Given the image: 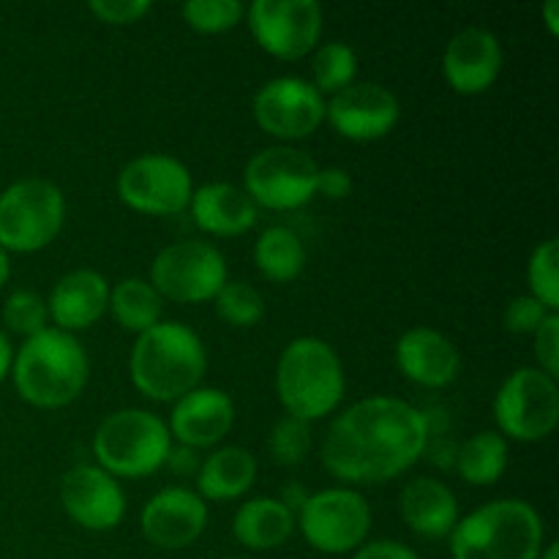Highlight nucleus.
Masks as SVG:
<instances>
[{
  "mask_svg": "<svg viewBox=\"0 0 559 559\" xmlns=\"http://www.w3.org/2000/svg\"><path fill=\"white\" fill-rule=\"evenodd\" d=\"M107 306L109 282L91 267H80V271H69L66 276H60L47 298L49 322H55V328L66 333L93 328L107 314Z\"/></svg>",
  "mask_w": 559,
  "mask_h": 559,
  "instance_id": "412c9836",
  "label": "nucleus"
},
{
  "mask_svg": "<svg viewBox=\"0 0 559 559\" xmlns=\"http://www.w3.org/2000/svg\"><path fill=\"white\" fill-rule=\"evenodd\" d=\"M535 338V360L538 369L549 377H559V314H549L540 322L538 331L533 333Z\"/></svg>",
  "mask_w": 559,
  "mask_h": 559,
  "instance_id": "e433bc0d",
  "label": "nucleus"
},
{
  "mask_svg": "<svg viewBox=\"0 0 559 559\" xmlns=\"http://www.w3.org/2000/svg\"><path fill=\"white\" fill-rule=\"evenodd\" d=\"M502 44L486 27H464L442 52V76L451 91L462 96H480L489 91L502 71Z\"/></svg>",
  "mask_w": 559,
  "mask_h": 559,
  "instance_id": "a211bd4d",
  "label": "nucleus"
},
{
  "mask_svg": "<svg viewBox=\"0 0 559 559\" xmlns=\"http://www.w3.org/2000/svg\"><path fill=\"white\" fill-rule=\"evenodd\" d=\"M317 194H322L331 202L347 200V197L353 194V178H349L347 169L342 167L320 169V178H317Z\"/></svg>",
  "mask_w": 559,
  "mask_h": 559,
  "instance_id": "4c0bfd02",
  "label": "nucleus"
},
{
  "mask_svg": "<svg viewBox=\"0 0 559 559\" xmlns=\"http://www.w3.org/2000/svg\"><path fill=\"white\" fill-rule=\"evenodd\" d=\"M11 276V262H9V254H5L3 249H0V289H3V284L9 282Z\"/></svg>",
  "mask_w": 559,
  "mask_h": 559,
  "instance_id": "c03bdc74",
  "label": "nucleus"
},
{
  "mask_svg": "<svg viewBox=\"0 0 559 559\" xmlns=\"http://www.w3.org/2000/svg\"><path fill=\"white\" fill-rule=\"evenodd\" d=\"M131 382L151 402H178L200 388L207 371V349L186 322L162 320L140 333L129 358Z\"/></svg>",
  "mask_w": 559,
  "mask_h": 559,
  "instance_id": "f03ea898",
  "label": "nucleus"
},
{
  "mask_svg": "<svg viewBox=\"0 0 559 559\" xmlns=\"http://www.w3.org/2000/svg\"><path fill=\"white\" fill-rule=\"evenodd\" d=\"M186 25L205 36L233 31L246 16V5L240 0H189L180 5Z\"/></svg>",
  "mask_w": 559,
  "mask_h": 559,
  "instance_id": "7c9ffc66",
  "label": "nucleus"
},
{
  "mask_svg": "<svg viewBox=\"0 0 559 559\" xmlns=\"http://www.w3.org/2000/svg\"><path fill=\"white\" fill-rule=\"evenodd\" d=\"M207 527V502L186 486H167L145 502L140 530L156 549L180 551Z\"/></svg>",
  "mask_w": 559,
  "mask_h": 559,
  "instance_id": "f3484780",
  "label": "nucleus"
},
{
  "mask_svg": "<svg viewBox=\"0 0 559 559\" xmlns=\"http://www.w3.org/2000/svg\"><path fill=\"white\" fill-rule=\"evenodd\" d=\"M257 480V459L246 448L227 445L202 459L197 495L205 502H229L243 497Z\"/></svg>",
  "mask_w": 559,
  "mask_h": 559,
  "instance_id": "393cba45",
  "label": "nucleus"
},
{
  "mask_svg": "<svg viewBox=\"0 0 559 559\" xmlns=\"http://www.w3.org/2000/svg\"><path fill=\"white\" fill-rule=\"evenodd\" d=\"M91 14L104 25H134L151 14V0H91Z\"/></svg>",
  "mask_w": 559,
  "mask_h": 559,
  "instance_id": "c9c22d12",
  "label": "nucleus"
},
{
  "mask_svg": "<svg viewBox=\"0 0 559 559\" xmlns=\"http://www.w3.org/2000/svg\"><path fill=\"white\" fill-rule=\"evenodd\" d=\"M429 448V418L415 404L369 396L336 415L322 440V464L347 484H382L407 473Z\"/></svg>",
  "mask_w": 559,
  "mask_h": 559,
  "instance_id": "f257e3e1",
  "label": "nucleus"
},
{
  "mask_svg": "<svg viewBox=\"0 0 559 559\" xmlns=\"http://www.w3.org/2000/svg\"><path fill=\"white\" fill-rule=\"evenodd\" d=\"M213 304L218 320L227 322L229 328H254L265 317V298L249 282H227L218 289Z\"/></svg>",
  "mask_w": 559,
  "mask_h": 559,
  "instance_id": "c756f323",
  "label": "nucleus"
},
{
  "mask_svg": "<svg viewBox=\"0 0 559 559\" xmlns=\"http://www.w3.org/2000/svg\"><path fill=\"white\" fill-rule=\"evenodd\" d=\"M320 167L309 153L273 145L254 153L243 169V191L254 205L271 211H298L317 197Z\"/></svg>",
  "mask_w": 559,
  "mask_h": 559,
  "instance_id": "9d476101",
  "label": "nucleus"
},
{
  "mask_svg": "<svg viewBox=\"0 0 559 559\" xmlns=\"http://www.w3.org/2000/svg\"><path fill=\"white\" fill-rule=\"evenodd\" d=\"M530 295L546 306L549 311L559 309V246L555 238L544 240L530 254L527 262Z\"/></svg>",
  "mask_w": 559,
  "mask_h": 559,
  "instance_id": "2f4dec72",
  "label": "nucleus"
},
{
  "mask_svg": "<svg viewBox=\"0 0 559 559\" xmlns=\"http://www.w3.org/2000/svg\"><path fill=\"white\" fill-rule=\"evenodd\" d=\"M557 557H559L557 544H549V546H546L544 551H540V557H538V559H557Z\"/></svg>",
  "mask_w": 559,
  "mask_h": 559,
  "instance_id": "a18cd8bd",
  "label": "nucleus"
},
{
  "mask_svg": "<svg viewBox=\"0 0 559 559\" xmlns=\"http://www.w3.org/2000/svg\"><path fill=\"white\" fill-rule=\"evenodd\" d=\"M278 500H282L284 506H287L289 511H293L295 516H298V511H300V508H304V502L309 500V491H306L304 486H287V489H284V495L278 497Z\"/></svg>",
  "mask_w": 559,
  "mask_h": 559,
  "instance_id": "a19ab883",
  "label": "nucleus"
},
{
  "mask_svg": "<svg viewBox=\"0 0 559 559\" xmlns=\"http://www.w3.org/2000/svg\"><path fill=\"white\" fill-rule=\"evenodd\" d=\"M109 314L115 317L123 331L129 333H145L153 325L164 320V298L153 289L151 282L140 276L120 278L115 287H109Z\"/></svg>",
  "mask_w": 559,
  "mask_h": 559,
  "instance_id": "a878e982",
  "label": "nucleus"
},
{
  "mask_svg": "<svg viewBox=\"0 0 559 559\" xmlns=\"http://www.w3.org/2000/svg\"><path fill=\"white\" fill-rule=\"evenodd\" d=\"M311 74H314L311 85L320 91V96H336L358 76V55L344 41L322 44L314 52Z\"/></svg>",
  "mask_w": 559,
  "mask_h": 559,
  "instance_id": "c85d7f7f",
  "label": "nucleus"
},
{
  "mask_svg": "<svg viewBox=\"0 0 559 559\" xmlns=\"http://www.w3.org/2000/svg\"><path fill=\"white\" fill-rule=\"evenodd\" d=\"M200 464H202L200 451H194V448H186V445H175L173 442L167 464H164V467H169L175 475H180V478H189V475L200 473Z\"/></svg>",
  "mask_w": 559,
  "mask_h": 559,
  "instance_id": "ea45409f",
  "label": "nucleus"
},
{
  "mask_svg": "<svg viewBox=\"0 0 559 559\" xmlns=\"http://www.w3.org/2000/svg\"><path fill=\"white\" fill-rule=\"evenodd\" d=\"M3 325L22 338H31L49 328L47 298L31 289H16L3 304Z\"/></svg>",
  "mask_w": 559,
  "mask_h": 559,
  "instance_id": "473e14b6",
  "label": "nucleus"
},
{
  "mask_svg": "<svg viewBox=\"0 0 559 559\" xmlns=\"http://www.w3.org/2000/svg\"><path fill=\"white\" fill-rule=\"evenodd\" d=\"M544 20H546V27H549L551 36H557L559 33V3L557 0H549V3L544 5Z\"/></svg>",
  "mask_w": 559,
  "mask_h": 559,
  "instance_id": "37998d69",
  "label": "nucleus"
},
{
  "mask_svg": "<svg viewBox=\"0 0 559 559\" xmlns=\"http://www.w3.org/2000/svg\"><path fill=\"white\" fill-rule=\"evenodd\" d=\"M189 211L197 227L216 238H235L257 224V205L233 183H205L194 189Z\"/></svg>",
  "mask_w": 559,
  "mask_h": 559,
  "instance_id": "5701e85b",
  "label": "nucleus"
},
{
  "mask_svg": "<svg viewBox=\"0 0 559 559\" xmlns=\"http://www.w3.org/2000/svg\"><path fill=\"white\" fill-rule=\"evenodd\" d=\"M257 271L273 284H289L304 273L306 246L289 227H267L254 243Z\"/></svg>",
  "mask_w": 559,
  "mask_h": 559,
  "instance_id": "bb28decb",
  "label": "nucleus"
},
{
  "mask_svg": "<svg viewBox=\"0 0 559 559\" xmlns=\"http://www.w3.org/2000/svg\"><path fill=\"white\" fill-rule=\"evenodd\" d=\"M295 533V513L278 497H254L233 519V535L249 551H271Z\"/></svg>",
  "mask_w": 559,
  "mask_h": 559,
  "instance_id": "b1692460",
  "label": "nucleus"
},
{
  "mask_svg": "<svg viewBox=\"0 0 559 559\" xmlns=\"http://www.w3.org/2000/svg\"><path fill=\"white\" fill-rule=\"evenodd\" d=\"M224 559H249V557H224Z\"/></svg>",
  "mask_w": 559,
  "mask_h": 559,
  "instance_id": "49530a36",
  "label": "nucleus"
},
{
  "mask_svg": "<svg viewBox=\"0 0 559 559\" xmlns=\"http://www.w3.org/2000/svg\"><path fill=\"white\" fill-rule=\"evenodd\" d=\"M549 314H557V311L546 309L540 300H535L533 295H519V298L508 300L506 314H502V322H506L508 333H516V336H530L540 328V322Z\"/></svg>",
  "mask_w": 559,
  "mask_h": 559,
  "instance_id": "f704fd0d",
  "label": "nucleus"
},
{
  "mask_svg": "<svg viewBox=\"0 0 559 559\" xmlns=\"http://www.w3.org/2000/svg\"><path fill=\"white\" fill-rule=\"evenodd\" d=\"M448 538L453 559H538L546 549L544 519L524 500L486 502Z\"/></svg>",
  "mask_w": 559,
  "mask_h": 559,
  "instance_id": "39448f33",
  "label": "nucleus"
},
{
  "mask_svg": "<svg viewBox=\"0 0 559 559\" xmlns=\"http://www.w3.org/2000/svg\"><path fill=\"white\" fill-rule=\"evenodd\" d=\"M399 513L415 535L448 538L459 524V500L451 486L437 478H415L399 495Z\"/></svg>",
  "mask_w": 559,
  "mask_h": 559,
  "instance_id": "4be33fe9",
  "label": "nucleus"
},
{
  "mask_svg": "<svg viewBox=\"0 0 559 559\" xmlns=\"http://www.w3.org/2000/svg\"><path fill=\"white\" fill-rule=\"evenodd\" d=\"M11 364H14V349H11L9 336L0 331V382L11 374Z\"/></svg>",
  "mask_w": 559,
  "mask_h": 559,
  "instance_id": "79ce46f5",
  "label": "nucleus"
},
{
  "mask_svg": "<svg viewBox=\"0 0 559 559\" xmlns=\"http://www.w3.org/2000/svg\"><path fill=\"white\" fill-rule=\"evenodd\" d=\"M246 20L254 41L278 60L306 58L322 36V9L314 0H254Z\"/></svg>",
  "mask_w": 559,
  "mask_h": 559,
  "instance_id": "ddd939ff",
  "label": "nucleus"
},
{
  "mask_svg": "<svg viewBox=\"0 0 559 559\" xmlns=\"http://www.w3.org/2000/svg\"><path fill=\"white\" fill-rule=\"evenodd\" d=\"M298 527L320 555H355L371 533V508L355 489H322L304 502Z\"/></svg>",
  "mask_w": 559,
  "mask_h": 559,
  "instance_id": "1a4fd4ad",
  "label": "nucleus"
},
{
  "mask_svg": "<svg viewBox=\"0 0 559 559\" xmlns=\"http://www.w3.org/2000/svg\"><path fill=\"white\" fill-rule=\"evenodd\" d=\"M267 451H271L273 462L284 464V467L300 464L311 451V424L289 418V415L278 418L267 435Z\"/></svg>",
  "mask_w": 559,
  "mask_h": 559,
  "instance_id": "72a5a7b5",
  "label": "nucleus"
},
{
  "mask_svg": "<svg viewBox=\"0 0 559 559\" xmlns=\"http://www.w3.org/2000/svg\"><path fill=\"white\" fill-rule=\"evenodd\" d=\"M456 473L469 486H495L508 469V440L500 431H478L459 445Z\"/></svg>",
  "mask_w": 559,
  "mask_h": 559,
  "instance_id": "cd10ccee",
  "label": "nucleus"
},
{
  "mask_svg": "<svg viewBox=\"0 0 559 559\" xmlns=\"http://www.w3.org/2000/svg\"><path fill=\"white\" fill-rule=\"evenodd\" d=\"M235 426V404L229 393L222 388H194L183 399L173 404L169 415V437L178 440V445L213 448L233 431Z\"/></svg>",
  "mask_w": 559,
  "mask_h": 559,
  "instance_id": "6ab92c4d",
  "label": "nucleus"
},
{
  "mask_svg": "<svg viewBox=\"0 0 559 559\" xmlns=\"http://www.w3.org/2000/svg\"><path fill=\"white\" fill-rule=\"evenodd\" d=\"M66 222V197L47 178H22L0 194V249L33 254L52 243Z\"/></svg>",
  "mask_w": 559,
  "mask_h": 559,
  "instance_id": "0eeeda50",
  "label": "nucleus"
},
{
  "mask_svg": "<svg viewBox=\"0 0 559 559\" xmlns=\"http://www.w3.org/2000/svg\"><path fill=\"white\" fill-rule=\"evenodd\" d=\"M11 377L22 402L38 409H60L85 391L91 358L74 333L47 328L16 349Z\"/></svg>",
  "mask_w": 559,
  "mask_h": 559,
  "instance_id": "7ed1b4c3",
  "label": "nucleus"
},
{
  "mask_svg": "<svg viewBox=\"0 0 559 559\" xmlns=\"http://www.w3.org/2000/svg\"><path fill=\"white\" fill-rule=\"evenodd\" d=\"M344 388L342 358L322 338H293L278 355L276 396L289 418L306 424L328 418L342 404Z\"/></svg>",
  "mask_w": 559,
  "mask_h": 559,
  "instance_id": "20e7f679",
  "label": "nucleus"
},
{
  "mask_svg": "<svg viewBox=\"0 0 559 559\" xmlns=\"http://www.w3.org/2000/svg\"><path fill=\"white\" fill-rule=\"evenodd\" d=\"M66 516L91 533H109L126 516V495L118 480L96 464H76L60 478Z\"/></svg>",
  "mask_w": 559,
  "mask_h": 559,
  "instance_id": "dca6fc26",
  "label": "nucleus"
},
{
  "mask_svg": "<svg viewBox=\"0 0 559 559\" xmlns=\"http://www.w3.org/2000/svg\"><path fill=\"white\" fill-rule=\"evenodd\" d=\"M173 437L167 420L147 409L129 407L107 415L93 435L96 467L118 478H147L167 464Z\"/></svg>",
  "mask_w": 559,
  "mask_h": 559,
  "instance_id": "423d86ee",
  "label": "nucleus"
},
{
  "mask_svg": "<svg viewBox=\"0 0 559 559\" xmlns=\"http://www.w3.org/2000/svg\"><path fill=\"white\" fill-rule=\"evenodd\" d=\"M254 120L276 140H306L325 123V96L309 80L276 76L257 91Z\"/></svg>",
  "mask_w": 559,
  "mask_h": 559,
  "instance_id": "4468645a",
  "label": "nucleus"
},
{
  "mask_svg": "<svg viewBox=\"0 0 559 559\" xmlns=\"http://www.w3.org/2000/svg\"><path fill=\"white\" fill-rule=\"evenodd\" d=\"M353 559H420L418 551L399 540H371L355 551Z\"/></svg>",
  "mask_w": 559,
  "mask_h": 559,
  "instance_id": "58836bf2",
  "label": "nucleus"
},
{
  "mask_svg": "<svg viewBox=\"0 0 559 559\" xmlns=\"http://www.w3.org/2000/svg\"><path fill=\"white\" fill-rule=\"evenodd\" d=\"M495 424L506 440L540 442L559 424V385L538 366H522L506 377L495 396Z\"/></svg>",
  "mask_w": 559,
  "mask_h": 559,
  "instance_id": "6e6552de",
  "label": "nucleus"
},
{
  "mask_svg": "<svg viewBox=\"0 0 559 559\" xmlns=\"http://www.w3.org/2000/svg\"><path fill=\"white\" fill-rule=\"evenodd\" d=\"M120 202L145 216H178L189 211L194 197V180L180 158L167 153H145L120 169L118 175Z\"/></svg>",
  "mask_w": 559,
  "mask_h": 559,
  "instance_id": "f8f14e48",
  "label": "nucleus"
},
{
  "mask_svg": "<svg viewBox=\"0 0 559 559\" xmlns=\"http://www.w3.org/2000/svg\"><path fill=\"white\" fill-rule=\"evenodd\" d=\"M402 118V104L380 82H353L325 102V120L349 142H374L391 134Z\"/></svg>",
  "mask_w": 559,
  "mask_h": 559,
  "instance_id": "2eb2a0df",
  "label": "nucleus"
},
{
  "mask_svg": "<svg viewBox=\"0 0 559 559\" xmlns=\"http://www.w3.org/2000/svg\"><path fill=\"white\" fill-rule=\"evenodd\" d=\"M396 366L415 385L448 388L462 371V355L445 333L418 325L399 336Z\"/></svg>",
  "mask_w": 559,
  "mask_h": 559,
  "instance_id": "aec40b11",
  "label": "nucleus"
},
{
  "mask_svg": "<svg viewBox=\"0 0 559 559\" xmlns=\"http://www.w3.org/2000/svg\"><path fill=\"white\" fill-rule=\"evenodd\" d=\"M147 282L173 304H207L229 282L227 260L207 240H180L158 251Z\"/></svg>",
  "mask_w": 559,
  "mask_h": 559,
  "instance_id": "9b49d317",
  "label": "nucleus"
}]
</instances>
